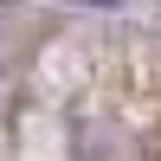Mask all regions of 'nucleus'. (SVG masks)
I'll list each match as a JSON object with an SVG mask.
<instances>
[{
  "mask_svg": "<svg viewBox=\"0 0 161 161\" xmlns=\"http://www.w3.org/2000/svg\"><path fill=\"white\" fill-rule=\"evenodd\" d=\"M90 7H116V0H90Z\"/></svg>",
  "mask_w": 161,
  "mask_h": 161,
  "instance_id": "f257e3e1",
  "label": "nucleus"
}]
</instances>
